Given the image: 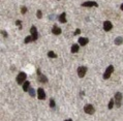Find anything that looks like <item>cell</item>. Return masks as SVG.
I'll return each mask as SVG.
<instances>
[{"instance_id": "603a6c76", "label": "cell", "mask_w": 123, "mask_h": 121, "mask_svg": "<svg viewBox=\"0 0 123 121\" xmlns=\"http://www.w3.org/2000/svg\"><path fill=\"white\" fill-rule=\"evenodd\" d=\"M21 13H22V15H25V13H27V7L26 6H22L21 7Z\"/></svg>"}, {"instance_id": "cb8c5ba5", "label": "cell", "mask_w": 123, "mask_h": 121, "mask_svg": "<svg viewBox=\"0 0 123 121\" xmlns=\"http://www.w3.org/2000/svg\"><path fill=\"white\" fill-rule=\"evenodd\" d=\"M16 25L17 26H19V29H22L23 28V27H22V22H21V21H16Z\"/></svg>"}, {"instance_id": "7a4b0ae2", "label": "cell", "mask_w": 123, "mask_h": 121, "mask_svg": "<svg viewBox=\"0 0 123 121\" xmlns=\"http://www.w3.org/2000/svg\"><path fill=\"white\" fill-rule=\"evenodd\" d=\"M113 71H114V66L113 65H109L107 67V70H105L104 76H102V78L105 79V80H108V79H110V77L112 76Z\"/></svg>"}, {"instance_id": "e0dca14e", "label": "cell", "mask_w": 123, "mask_h": 121, "mask_svg": "<svg viewBox=\"0 0 123 121\" xmlns=\"http://www.w3.org/2000/svg\"><path fill=\"white\" fill-rule=\"evenodd\" d=\"M114 105H115L114 98L110 99V102H109V103H108V109H109V110H112V109H113V107H114Z\"/></svg>"}, {"instance_id": "8fae6325", "label": "cell", "mask_w": 123, "mask_h": 121, "mask_svg": "<svg viewBox=\"0 0 123 121\" xmlns=\"http://www.w3.org/2000/svg\"><path fill=\"white\" fill-rule=\"evenodd\" d=\"M61 32H62V30H61V28H59L57 25H54L53 28H52V33L54 34V35H60Z\"/></svg>"}, {"instance_id": "4316f807", "label": "cell", "mask_w": 123, "mask_h": 121, "mask_svg": "<svg viewBox=\"0 0 123 121\" xmlns=\"http://www.w3.org/2000/svg\"><path fill=\"white\" fill-rule=\"evenodd\" d=\"M120 8H121V10H122V12H123V3H122V4H121V6H120Z\"/></svg>"}, {"instance_id": "ac0fdd59", "label": "cell", "mask_w": 123, "mask_h": 121, "mask_svg": "<svg viewBox=\"0 0 123 121\" xmlns=\"http://www.w3.org/2000/svg\"><path fill=\"white\" fill-rule=\"evenodd\" d=\"M48 57H50V58H57V54L55 53V52H53V51H49L48 52Z\"/></svg>"}, {"instance_id": "83f0119b", "label": "cell", "mask_w": 123, "mask_h": 121, "mask_svg": "<svg viewBox=\"0 0 123 121\" xmlns=\"http://www.w3.org/2000/svg\"><path fill=\"white\" fill-rule=\"evenodd\" d=\"M64 121H73V119H66V120H64Z\"/></svg>"}, {"instance_id": "d6986e66", "label": "cell", "mask_w": 123, "mask_h": 121, "mask_svg": "<svg viewBox=\"0 0 123 121\" xmlns=\"http://www.w3.org/2000/svg\"><path fill=\"white\" fill-rule=\"evenodd\" d=\"M31 41H33V37L31 35H29V36H27L25 39H24V43L25 44H29V43H31Z\"/></svg>"}, {"instance_id": "5b68a950", "label": "cell", "mask_w": 123, "mask_h": 121, "mask_svg": "<svg viewBox=\"0 0 123 121\" xmlns=\"http://www.w3.org/2000/svg\"><path fill=\"white\" fill-rule=\"evenodd\" d=\"M77 71H78L79 78H84L85 75H86V72H87V67L86 66H80V67H78Z\"/></svg>"}, {"instance_id": "d4e9b609", "label": "cell", "mask_w": 123, "mask_h": 121, "mask_svg": "<svg viewBox=\"0 0 123 121\" xmlns=\"http://www.w3.org/2000/svg\"><path fill=\"white\" fill-rule=\"evenodd\" d=\"M1 34H2V35L4 36V37H7V36H8V34H7V32H6L5 30H1Z\"/></svg>"}, {"instance_id": "277c9868", "label": "cell", "mask_w": 123, "mask_h": 121, "mask_svg": "<svg viewBox=\"0 0 123 121\" xmlns=\"http://www.w3.org/2000/svg\"><path fill=\"white\" fill-rule=\"evenodd\" d=\"M84 112L86 113V114H89V115H92V114H94L95 112V109H94V107L90 105V103H88V105H86L84 107Z\"/></svg>"}, {"instance_id": "2e32d148", "label": "cell", "mask_w": 123, "mask_h": 121, "mask_svg": "<svg viewBox=\"0 0 123 121\" xmlns=\"http://www.w3.org/2000/svg\"><path fill=\"white\" fill-rule=\"evenodd\" d=\"M114 43H115V45H117V46H120V45H122V43H123V37H122V36L116 37Z\"/></svg>"}, {"instance_id": "484cf974", "label": "cell", "mask_w": 123, "mask_h": 121, "mask_svg": "<svg viewBox=\"0 0 123 121\" xmlns=\"http://www.w3.org/2000/svg\"><path fill=\"white\" fill-rule=\"evenodd\" d=\"M80 33H81V30H80V29H77V30L74 32V35H79Z\"/></svg>"}, {"instance_id": "6da1fadb", "label": "cell", "mask_w": 123, "mask_h": 121, "mask_svg": "<svg viewBox=\"0 0 123 121\" xmlns=\"http://www.w3.org/2000/svg\"><path fill=\"white\" fill-rule=\"evenodd\" d=\"M26 78H27L26 72H24V71L19 72V75L17 76V83H18L19 85L24 84V83L26 82Z\"/></svg>"}, {"instance_id": "7402d4cb", "label": "cell", "mask_w": 123, "mask_h": 121, "mask_svg": "<svg viewBox=\"0 0 123 121\" xmlns=\"http://www.w3.org/2000/svg\"><path fill=\"white\" fill-rule=\"evenodd\" d=\"M55 106H56L55 101H54L53 98H51L50 99V107H51V108H55Z\"/></svg>"}, {"instance_id": "4fadbf2b", "label": "cell", "mask_w": 123, "mask_h": 121, "mask_svg": "<svg viewBox=\"0 0 123 121\" xmlns=\"http://www.w3.org/2000/svg\"><path fill=\"white\" fill-rule=\"evenodd\" d=\"M79 49H80V45H77V44H74L73 46H71V53L73 54H76L79 52Z\"/></svg>"}, {"instance_id": "9c48e42d", "label": "cell", "mask_w": 123, "mask_h": 121, "mask_svg": "<svg viewBox=\"0 0 123 121\" xmlns=\"http://www.w3.org/2000/svg\"><path fill=\"white\" fill-rule=\"evenodd\" d=\"M113 28V24L110 22V21H105L104 22V30L105 31H111Z\"/></svg>"}, {"instance_id": "ba28073f", "label": "cell", "mask_w": 123, "mask_h": 121, "mask_svg": "<svg viewBox=\"0 0 123 121\" xmlns=\"http://www.w3.org/2000/svg\"><path fill=\"white\" fill-rule=\"evenodd\" d=\"M82 6H84V7H92V6L98 7V3H96L95 1H85L82 3Z\"/></svg>"}, {"instance_id": "8992f818", "label": "cell", "mask_w": 123, "mask_h": 121, "mask_svg": "<svg viewBox=\"0 0 123 121\" xmlns=\"http://www.w3.org/2000/svg\"><path fill=\"white\" fill-rule=\"evenodd\" d=\"M30 34H31V36L33 37V41H35L37 38H38V32H37V29H36V27L34 25L31 26V29H30Z\"/></svg>"}, {"instance_id": "3957f363", "label": "cell", "mask_w": 123, "mask_h": 121, "mask_svg": "<svg viewBox=\"0 0 123 121\" xmlns=\"http://www.w3.org/2000/svg\"><path fill=\"white\" fill-rule=\"evenodd\" d=\"M114 101H115L116 107H117V108H120V107H121V102H122V93L121 92H116L115 93Z\"/></svg>"}, {"instance_id": "44dd1931", "label": "cell", "mask_w": 123, "mask_h": 121, "mask_svg": "<svg viewBox=\"0 0 123 121\" xmlns=\"http://www.w3.org/2000/svg\"><path fill=\"white\" fill-rule=\"evenodd\" d=\"M36 17H37V19H42L43 18V12H42V10H37Z\"/></svg>"}, {"instance_id": "f1b7e54d", "label": "cell", "mask_w": 123, "mask_h": 121, "mask_svg": "<svg viewBox=\"0 0 123 121\" xmlns=\"http://www.w3.org/2000/svg\"><path fill=\"white\" fill-rule=\"evenodd\" d=\"M58 1H59V0H58Z\"/></svg>"}, {"instance_id": "9a60e30c", "label": "cell", "mask_w": 123, "mask_h": 121, "mask_svg": "<svg viewBox=\"0 0 123 121\" xmlns=\"http://www.w3.org/2000/svg\"><path fill=\"white\" fill-rule=\"evenodd\" d=\"M37 80H38L39 83H42V84H43V83H48V78L46 77V76H43V75H39Z\"/></svg>"}, {"instance_id": "5bb4252c", "label": "cell", "mask_w": 123, "mask_h": 121, "mask_svg": "<svg viewBox=\"0 0 123 121\" xmlns=\"http://www.w3.org/2000/svg\"><path fill=\"white\" fill-rule=\"evenodd\" d=\"M30 88H31V87H30V82L29 81H26L23 84V91L24 92H27V91H29Z\"/></svg>"}, {"instance_id": "52a82bcc", "label": "cell", "mask_w": 123, "mask_h": 121, "mask_svg": "<svg viewBox=\"0 0 123 121\" xmlns=\"http://www.w3.org/2000/svg\"><path fill=\"white\" fill-rule=\"evenodd\" d=\"M37 98L39 101H43L46 98V92L43 88H38L37 89Z\"/></svg>"}, {"instance_id": "30bf717a", "label": "cell", "mask_w": 123, "mask_h": 121, "mask_svg": "<svg viewBox=\"0 0 123 121\" xmlns=\"http://www.w3.org/2000/svg\"><path fill=\"white\" fill-rule=\"evenodd\" d=\"M78 43H79V45H80V46L85 47L86 45H88V43H89V39H88L87 37H79Z\"/></svg>"}, {"instance_id": "ffe728a7", "label": "cell", "mask_w": 123, "mask_h": 121, "mask_svg": "<svg viewBox=\"0 0 123 121\" xmlns=\"http://www.w3.org/2000/svg\"><path fill=\"white\" fill-rule=\"evenodd\" d=\"M29 94H30V96H32V97H34V96H35V90H34L33 88H30L29 89Z\"/></svg>"}, {"instance_id": "7c38bea8", "label": "cell", "mask_w": 123, "mask_h": 121, "mask_svg": "<svg viewBox=\"0 0 123 121\" xmlns=\"http://www.w3.org/2000/svg\"><path fill=\"white\" fill-rule=\"evenodd\" d=\"M59 22L63 23V24H65L67 22V20H66V13H62L59 16Z\"/></svg>"}]
</instances>
